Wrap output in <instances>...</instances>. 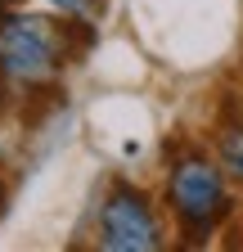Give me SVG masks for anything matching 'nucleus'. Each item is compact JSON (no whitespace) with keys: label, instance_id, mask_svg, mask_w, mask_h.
Segmentation results:
<instances>
[{"label":"nucleus","instance_id":"f257e3e1","mask_svg":"<svg viewBox=\"0 0 243 252\" xmlns=\"http://www.w3.org/2000/svg\"><path fill=\"white\" fill-rule=\"evenodd\" d=\"M95 32L86 18L77 23H50L36 14H5L0 18V72L9 81L41 86L50 81L68 59H77Z\"/></svg>","mask_w":243,"mask_h":252},{"label":"nucleus","instance_id":"f03ea898","mask_svg":"<svg viewBox=\"0 0 243 252\" xmlns=\"http://www.w3.org/2000/svg\"><path fill=\"white\" fill-rule=\"evenodd\" d=\"M167 203H171V212L180 216L185 234L203 239V234L230 212L225 171H221L216 162H207V158H198V153L180 158V162L171 167V176H167Z\"/></svg>","mask_w":243,"mask_h":252},{"label":"nucleus","instance_id":"7ed1b4c3","mask_svg":"<svg viewBox=\"0 0 243 252\" xmlns=\"http://www.w3.org/2000/svg\"><path fill=\"white\" fill-rule=\"evenodd\" d=\"M99 248L108 252H158L162 248V220L140 189L117 185L99 207Z\"/></svg>","mask_w":243,"mask_h":252},{"label":"nucleus","instance_id":"20e7f679","mask_svg":"<svg viewBox=\"0 0 243 252\" xmlns=\"http://www.w3.org/2000/svg\"><path fill=\"white\" fill-rule=\"evenodd\" d=\"M216 158H221V171L243 185V126H225V131H221Z\"/></svg>","mask_w":243,"mask_h":252},{"label":"nucleus","instance_id":"39448f33","mask_svg":"<svg viewBox=\"0 0 243 252\" xmlns=\"http://www.w3.org/2000/svg\"><path fill=\"white\" fill-rule=\"evenodd\" d=\"M50 5H54V9H63V14H72V18H86L90 9L99 5V0H50Z\"/></svg>","mask_w":243,"mask_h":252},{"label":"nucleus","instance_id":"423d86ee","mask_svg":"<svg viewBox=\"0 0 243 252\" xmlns=\"http://www.w3.org/2000/svg\"><path fill=\"white\" fill-rule=\"evenodd\" d=\"M14 5H18V0H0V18H5V14H9Z\"/></svg>","mask_w":243,"mask_h":252}]
</instances>
